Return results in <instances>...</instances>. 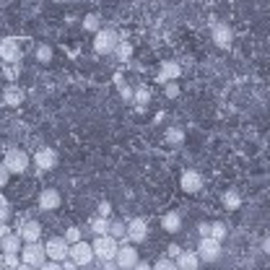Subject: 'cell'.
Segmentation results:
<instances>
[{"label": "cell", "mask_w": 270, "mask_h": 270, "mask_svg": "<svg viewBox=\"0 0 270 270\" xmlns=\"http://www.w3.org/2000/svg\"><path fill=\"white\" fill-rule=\"evenodd\" d=\"M120 34L114 29H99L94 34V50L99 55H109V52H117V44H120Z\"/></svg>", "instance_id": "cell-1"}, {"label": "cell", "mask_w": 270, "mask_h": 270, "mask_svg": "<svg viewBox=\"0 0 270 270\" xmlns=\"http://www.w3.org/2000/svg\"><path fill=\"white\" fill-rule=\"evenodd\" d=\"M91 247H94V255L102 260V263H107V260H114L117 252H120V244H117V239L109 237V234H107V237H96Z\"/></svg>", "instance_id": "cell-2"}, {"label": "cell", "mask_w": 270, "mask_h": 270, "mask_svg": "<svg viewBox=\"0 0 270 270\" xmlns=\"http://www.w3.org/2000/svg\"><path fill=\"white\" fill-rule=\"evenodd\" d=\"M3 164L8 166V172H11V174H24L26 166H29V154H26V151H21V148H11V151L5 154Z\"/></svg>", "instance_id": "cell-3"}, {"label": "cell", "mask_w": 270, "mask_h": 270, "mask_svg": "<svg viewBox=\"0 0 270 270\" xmlns=\"http://www.w3.org/2000/svg\"><path fill=\"white\" fill-rule=\"evenodd\" d=\"M44 249H47V257L55 260V263H65L68 255H70V244L65 242V237H52V239H47Z\"/></svg>", "instance_id": "cell-4"}, {"label": "cell", "mask_w": 270, "mask_h": 270, "mask_svg": "<svg viewBox=\"0 0 270 270\" xmlns=\"http://www.w3.org/2000/svg\"><path fill=\"white\" fill-rule=\"evenodd\" d=\"M21 255H24V263L31 265V268H42L44 263H47V249L39 247V242H34V244H26V247L21 249Z\"/></svg>", "instance_id": "cell-5"}, {"label": "cell", "mask_w": 270, "mask_h": 270, "mask_svg": "<svg viewBox=\"0 0 270 270\" xmlns=\"http://www.w3.org/2000/svg\"><path fill=\"white\" fill-rule=\"evenodd\" d=\"M114 263H117V268H122V270H133L135 265L140 263L138 260V249H135L133 244H120V252H117V257H114Z\"/></svg>", "instance_id": "cell-6"}, {"label": "cell", "mask_w": 270, "mask_h": 270, "mask_svg": "<svg viewBox=\"0 0 270 270\" xmlns=\"http://www.w3.org/2000/svg\"><path fill=\"white\" fill-rule=\"evenodd\" d=\"M0 60L11 62V65H16V62L21 60V44H19V39L8 37V39L0 42Z\"/></svg>", "instance_id": "cell-7"}, {"label": "cell", "mask_w": 270, "mask_h": 270, "mask_svg": "<svg viewBox=\"0 0 270 270\" xmlns=\"http://www.w3.org/2000/svg\"><path fill=\"white\" fill-rule=\"evenodd\" d=\"M218 255H221V242H216L211 237L200 239V244H197V257L205 260V263H216Z\"/></svg>", "instance_id": "cell-8"}, {"label": "cell", "mask_w": 270, "mask_h": 270, "mask_svg": "<svg viewBox=\"0 0 270 270\" xmlns=\"http://www.w3.org/2000/svg\"><path fill=\"white\" fill-rule=\"evenodd\" d=\"M68 257L81 268V265H88L96 255H94V247H91V244H86V242H78V244H70V255H68Z\"/></svg>", "instance_id": "cell-9"}, {"label": "cell", "mask_w": 270, "mask_h": 270, "mask_svg": "<svg viewBox=\"0 0 270 270\" xmlns=\"http://www.w3.org/2000/svg\"><path fill=\"white\" fill-rule=\"evenodd\" d=\"M231 39H234V34H231V29H229V24L216 21V24H213V42L218 44L221 50H229V47H231Z\"/></svg>", "instance_id": "cell-10"}, {"label": "cell", "mask_w": 270, "mask_h": 270, "mask_svg": "<svg viewBox=\"0 0 270 270\" xmlns=\"http://www.w3.org/2000/svg\"><path fill=\"white\" fill-rule=\"evenodd\" d=\"M19 237L26 244H34V242H39V237H42V226L37 221H21L19 223Z\"/></svg>", "instance_id": "cell-11"}, {"label": "cell", "mask_w": 270, "mask_h": 270, "mask_svg": "<svg viewBox=\"0 0 270 270\" xmlns=\"http://www.w3.org/2000/svg\"><path fill=\"white\" fill-rule=\"evenodd\" d=\"M146 237H148V221L146 218H133L128 223V239L138 244V242H146Z\"/></svg>", "instance_id": "cell-12"}, {"label": "cell", "mask_w": 270, "mask_h": 270, "mask_svg": "<svg viewBox=\"0 0 270 270\" xmlns=\"http://www.w3.org/2000/svg\"><path fill=\"white\" fill-rule=\"evenodd\" d=\"M34 161H37L39 172H50V169L57 166V151H52V148H39L37 156H34Z\"/></svg>", "instance_id": "cell-13"}, {"label": "cell", "mask_w": 270, "mask_h": 270, "mask_svg": "<svg viewBox=\"0 0 270 270\" xmlns=\"http://www.w3.org/2000/svg\"><path fill=\"white\" fill-rule=\"evenodd\" d=\"M37 203H39L42 211H57V208H60V192L52 190V187H47V190L39 192Z\"/></svg>", "instance_id": "cell-14"}, {"label": "cell", "mask_w": 270, "mask_h": 270, "mask_svg": "<svg viewBox=\"0 0 270 270\" xmlns=\"http://www.w3.org/2000/svg\"><path fill=\"white\" fill-rule=\"evenodd\" d=\"M182 76V65L179 62H161V68H159V83H169V81H174Z\"/></svg>", "instance_id": "cell-15"}, {"label": "cell", "mask_w": 270, "mask_h": 270, "mask_svg": "<svg viewBox=\"0 0 270 270\" xmlns=\"http://www.w3.org/2000/svg\"><path fill=\"white\" fill-rule=\"evenodd\" d=\"M179 185H182V190H185V192L195 195V192H200V187H203V177L190 169V172H185V174H182V179H179Z\"/></svg>", "instance_id": "cell-16"}, {"label": "cell", "mask_w": 270, "mask_h": 270, "mask_svg": "<svg viewBox=\"0 0 270 270\" xmlns=\"http://www.w3.org/2000/svg\"><path fill=\"white\" fill-rule=\"evenodd\" d=\"M21 242H24V239L19 237V234H8V237L0 242V249H3V255H19V252L24 249Z\"/></svg>", "instance_id": "cell-17"}, {"label": "cell", "mask_w": 270, "mask_h": 270, "mask_svg": "<svg viewBox=\"0 0 270 270\" xmlns=\"http://www.w3.org/2000/svg\"><path fill=\"white\" fill-rule=\"evenodd\" d=\"M197 265H200L197 252H182V255L177 257V268L179 270H197Z\"/></svg>", "instance_id": "cell-18"}, {"label": "cell", "mask_w": 270, "mask_h": 270, "mask_svg": "<svg viewBox=\"0 0 270 270\" xmlns=\"http://www.w3.org/2000/svg\"><path fill=\"white\" fill-rule=\"evenodd\" d=\"M161 226H164L169 234H177L179 229H182V216H179V213H166L164 216V218H161Z\"/></svg>", "instance_id": "cell-19"}, {"label": "cell", "mask_w": 270, "mask_h": 270, "mask_svg": "<svg viewBox=\"0 0 270 270\" xmlns=\"http://www.w3.org/2000/svg\"><path fill=\"white\" fill-rule=\"evenodd\" d=\"M3 102L8 104V107H19L21 102H24V91L19 86H8L5 91H3Z\"/></svg>", "instance_id": "cell-20"}, {"label": "cell", "mask_w": 270, "mask_h": 270, "mask_svg": "<svg viewBox=\"0 0 270 270\" xmlns=\"http://www.w3.org/2000/svg\"><path fill=\"white\" fill-rule=\"evenodd\" d=\"M109 226H112V221L104 218V216H96V218L91 221V231L96 234V237H107V234H109Z\"/></svg>", "instance_id": "cell-21"}, {"label": "cell", "mask_w": 270, "mask_h": 270, "mask_svg": "<svg viewBox=\"0 0 270 270\" xmlns=\"http://www.w3.org/2000/svg\"><path fill=\"white\" fill-rule=\"evenodd\" d=\"M223 205H226L229 211H237L242 205V195L237 190H226V192H223Z\"/></svg>", "instance_id": "cell-22"}, {"label": "cell", "mask_w": 270, "mask_h": 270, "mask_svg": "<svg viewBox=\"0 0 270 270\" xmlns=\"http://www.w3.org/2000/svg\"><path fill=\"white\" fill-rule=\"evenodd\" d=\"M226 234H229V229H226V223H221V221H216V223H211V239H216V242H221V239H226Z\"/></svg>", "instance_id": "cell-23"}, {"label": "cell", "mask_w": 270, "mask_h": 270, "mask_svg": "<svg viewBox=\"0 0 270 270\" xmlns=\"http://www.w3.org/2000/svg\"><path fill=\"white\" fill-rule=\"evenodd\" d=\"M109 237H114V239H128V226H125L122 221H112Z\"/></svg>", "instance_id": "cell-24"}, {"label": "cell", "mask_w": 270, "mask_h": 270, "mask_svg": "<svg viewBox=\"0 0 270 270\" xmlns=\"http://www.w3.org/2000/svg\"><path fill=\"white\" fill-rule=\"evenodd\" d=\"M83 29H86V31H94V34L102 29V24H99V16H96V13H88L86 19H83Z\"/></svg>", "instance_id": "cell-25"}, {"label": "cell", "mask_w": 270, "mask_h": 270, "mask_svg": "<svg viewBox=\"0 0 270 270\" xmlns=\"http://www.w3.org/2000/svg\"><path fill=\"white\" fill-rule=\"evenodd\" d=\"M65 242L68 244H78V242H83V237H81V229L78 226H70L65 231Z\"/></svg>", "instance_id": "cell-26"}, {"label": "cell", "mask_w": 270, "mask_h": 270, "mask_svg": "<svg viewBox=\"0 0 270 270\" xmlns=\"http://www.w3.org/2000/svg\"><path fill=\"white\" fill-rule=\"evenodd\" d=\"M37 60L39 62H50L52 60V47H50V44H39V47H37Z\"/></svg>", "instance_id": "cell-27"}, {"label": "cell", "mask_w": 270, "mask_h": 270, "mask_svg": "<svg viewBox=\"0 0 270 270\" xmlns=\"http://www.w3.org/2000/svg\"><path fill=\"white\" fill-rule=\"evenodd\" d=\"M148 99H151V91L148 88H138V91L133 94V102L138 104V107H143V104H148Z\"/></svg>", "instance_id": "cell-28"}, {"label": "cell", "mask_w": 270, "mask_h": 270, "mask_svg": "<svg viewBox=\"0 0 270 270\" xmlns=\"http://www.w3.org/2000/svg\"><path fill=\"white\" fill-rule=\"evenodd\" d=\"M166 140H169V143H182V140H185L182 128H169V130H166Z\"/></svg>", "instance_id": "cell-29"}, {"label": "cell", "mask_w": 270, "mask_h": 270, "mask_svg": "<svg viewBox=\"0 0 270 270\" xmlns=\"http://www.w3.org/2000/svg\"><path fill=\"white\" fill-rule=\"evenodd\" d=\"M117 55H120L122 60H128V57L133 55V44H130V42H125V39H122L120 44H117Z\"/></svg>", "instance_id": "cell-30"}, {"label": "cell", "mask_w": 270, "mask_h": 270, "mask_svg": "<svg viewBox=\"0 0 270 270\" xmlns=\"http://www.w3.org/2000/svg\"><path fill=\"white\" fill-rule=\"evenodd\" d=\"M154 270H179V268H177V263H174V260H169V257H161L159 263L154 265Z\"/></svg>", "instance_id": "cell-31"}, {"label": "cell", "mask_w": 270, "mask_h": 270, "mask_svg": "<svg viewBox=\"0 0 270 270\" xmlns=\"http://www.w3.org/2000/svg\"><path fill=\"white\" fill-rule=\"evenodd\" d=\"M3 263H5V268L16 270V268L21 265V260H19V255H3Z\"/></svg>", "instance_id": "cell-32"}, {"label": "cell", "mask_w": 270, "mask_h": 270, "mask_svg": "<svg viewBox=\"0 0 270 270\" xmlns=\"http://www.w3.org/2000/svg\"><path fill=\"white\" fill-rule=\"evenodd\" d=\"M8 218V200H5V195L0 192V223H5Z\"/></svg>", "instance_id": "cell-33"}, {"label": "cell", "mask_w": 270, "mask_h": 270, "mask_svg": "<svg viewBox=\"0 0 270 270\" xmlns=\"http://www.w3.org/2000/svg\"><path fill=\"white\" fill-rule=\"evenodd\" d=\"M8 177H11L8 166H5V164H0V187H5V185H8Z\"/></svg>", "instance_id": "cell-34"}, {"label": "cell", "mask_w": 270, "mask_h": 270, "mask_svg": "<svg viewBox=\"0 0 270 270\" xmlns=\"http://www.w3.org/2000/svg\"><path fill=\"white\" fill-rule=\"evenodd\" d=\"M39 270H62V263H55V260H47Z\"/></svg>", "instance_id": "cell-35"}, {"label": "cell", "mask_w": 270, "mask_h": 270, "mask_svg": "<svg viewBox=\"0 0 270 270\" xmlns=\"http://www.w3.org/2000/svg\"><path fill=\"white\" fill-rule=\"evenodd\" d=\"M164 86H166V96H172V99L179 96V86L177 83H164Z\"/></svg>", "instance_id": "cell-36"}, {"label": "cell", "mask_w": 270, "mask_h": 270, "mask_svg": "<svg viewBox=\"0 0 270 270\" xmlns=\"http://www.w3.org/2000/svg\"><path fill=\"white\" fill-rule=\"evenodd\" d=\"M166 252H169V257H174V260H177L179 255H182V247H179V244H169Z\"/></svg>", "instance_id": "cell-37"}, {"label": "cell", "mask_w": 270, "mask_h": 270, "mask_svg": "<svg viewBox=\"0 0 270 270\" xmlns=\"http://www.w3.org/2000/svg\"><path fill=\"white\" fill-rule=\"evenodd\" d=\"M117 83H120V81H117ZM120 96H122V99H133V91H130V86L120 83Z\"/></svg>", "instance_id": "cell-38"}, {"label": "cell", "mask_w": 270, "mask_h": 270, "mask_svg": "<svg viewBox=\"0 0 270 270\" xmlns=\"http://www.w3.org/2000/svg\"><path fill=\"white\" fill-rule=\"evenodd\" d=\"M197 231H200V239L211 237V223H200V226H197Z\"/></svg>", "instance_id": "cell-39"}, {"label": "cell", "mask_w": 270, "mask_h": 270, "mask_svg": "<svg viewBox=\"0 0 270 270\" xmlns=\"http://www.w3.org/2000/svg\"><path fill=\"white\" fill-rule=\"evenodd\" d=\"M109 211H112L109 203H99V216H104V218H107V216H109Z\"/></svg>", "instance_id": "cell-40"}, {"label": "cell", "mask_w": 270, "mask_h": 270, "mask_svg": "<svg viewBox=\"0 0 270 270\" xmlns=\"http://www.w3.org/2000/svg\"><path fill=\"white\" fill-rule=\"evenodd\" d=\"M78 265L73 263V260H65V263H62V270H76Z\"/></svg>", "instance_id": "cell-41"}, {"label": "cell", "mask_w": 270, "mask_h": 270, "mask_svg": "<svg viewBox=\"0 0 270 270\" xmlns=\"http://www.w3.org/2000/svg\"><path fill=\"white\" fill-rule=\"evenodd\" d=\"M8 234H11V231H8V226H5V223H0V242H3Z\"/></svg>", "instance_id": "cell-42"}, {"label": "cell", "mask_w": 270, "mask_h": 270, "mask_svg": "<svg viewBox=\"0 0 270 270\" xmlns=\"http://www.w3.org/2000/svg\"><path fill=\"white\" fill-rule=\"evenodd\" d=\"M104 265V270H117V263L114 260H107V263H102Z\"/></svg>", "instance_id": "cell-43"}, {"label": "cell", "mask_w": 270, "mask_h": 270, "mask_svg": "<svg viewBox=\"0 0 270 270\" xmlns=\"http://www.w3.org/2000/svg\"><path fill=\"white\" fill-rule=\"evenodd\" d=\"M133 270H154V265H148V263H138Z\"/></svg>", "instance_id": "cell-44"}, {"label": "cell", "mask_w": 270, "mask_h": 270, "mask_svg": "<svg viewBox=\"0 0 270 270\" xmlns=\"http://www.w3.org/2000/svg\"><path fill=\"white\" fill-rule=\"evenodd\" d=\"M263 252H265V255H270V237H265V242H263Z\"/></svg>", "instance_id": "cell-45"}, {"label": "cell", "mask_w": 270, "mask_h": 270, "mask_svg": "<svg viewBox=\"0 0 270 270\" xmlns=\"http://www.w3.org/2000/svg\"><path fill=\"white\" fill-rule=\"evenodd\" d=\"M16 73H19L16 68H8V70H5V76H8V78H16Z\"/></svg>", "instance_id": "cell-46"}, {"label": "cell", "mask_w": 270, "mask_h": 270, "mask_svg": "<svg viewBox=\"0 0 270 270\" xmlns=\"http://www.w3.org/2000/svg\"><path fill=\"white\" fill-rule=\"evenodd\" d=\"M16 270H34V268H31V265H26V263H21V265L16 268Z\"/></svg>", "instance_id": "cell-47"}, {"label": "cell", "mask_w": 270, "mask_h": 270, "mask_svg": "<svg viewBox=\"0 0 270 270\" xmlns=\"http://www.w3.org/2000/svg\"><path fill=\"white\" fill-rule=\"evenodd\" d=\"M5 268V263H3V257H0V270H3Z\"/></svg>", "instance_id": "cell-48"}]
</instances>
